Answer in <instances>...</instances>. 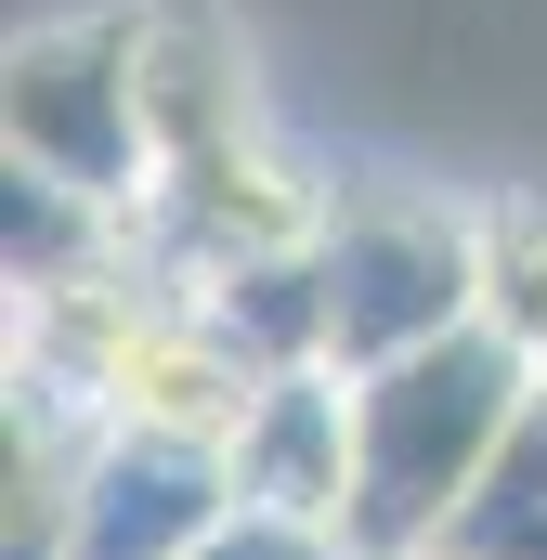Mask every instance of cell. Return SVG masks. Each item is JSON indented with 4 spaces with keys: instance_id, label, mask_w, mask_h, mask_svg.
<instances>
[{
    "instance_id": "1",
    "label": "cell",
    "mask_w": 547,
    "mask_h": 560,
    "mask_svg": "<svg viewBox=\"0 0 547 560\" xmlns=\"http://www.w3.org/2000/svg\"><path fill=\"white\" fill-rule=\"evenodd\" d=\"M522 418H535V378L482 326L352 378V509H339V548L352 560H443Z\"/></svg>"
},
{
    "instance_id": "2",
    "label": "cell",
    "mask_w": 547,
    "mask_h": 560,
    "mask_svg": "<svg viewBox=\"0 0 547 560\" xmlns=\"http://www.w3.org/2000/svg\"><path fill=\"white\" fill-rule=\"evenodd\" d=\"M313 275H326V365L379 378L482 326V209H443L405 183H339L313 222Z\"/></svg>"
},
{
    "instance_id": "3",
    "label": "cell",
    "mask_w": 547,
    "mask_h": 560,
    "mask_svg": "<svg viewBox=\"0 0 547 560\" xmlns=\"http://www.w3.org/2000/svg\"><path fill=\"white\" fill-rule=\"evenodd\" d=\"M0 131L13 170L131 222L156 209V118H143V13H66V26H26L13 39V79H0Z\"/></svg>"
},
{
    "instance_id": "4",
    "label": "cell",
    "mask_w": 547,
    "mask_h": 560,
    "mask_svg": "<svg viewBox=\"0 0 547 560\" xmlns=\"http://www.w3.org/2000/svg\"><path fill=\"white\" fill-rule=\"evenodd\" d=\"M235 456L222 443H156V430H105L66 469V560H196L235 522Z\"/></svg>"
},
{
    "instance_id": "5",
    "label": "cell",
    "mask_w": 547,
    "mask_h": 560,
    "mask_svg": "<svg viewBox=\"0 0 547 560\" xmlns=\"http://www.w3.org/2000/svg\"><path fill=\"white\" fill-rule=\"evenodd\" d=\"M235 495L339 535V509H352V378H339V365L261 378V405L235 430Z\"/></svg>"
},
{
    "instance_id": "6",
    "label": "cell",
    "mask_w": 547,
    "mask_h": 560,
    "mask_svg": "<svg viewBox=\"0 0 547 560\" xmlns=\"http://www.w3.org/2000/svg\"><path fill=\"white\" fill-rule=\"evenodd\" d=\"M482 339L547 392V209L535 196L482 209Z\"/></svg>"
},
{
    "instance_id": "7",
    "label": "cell",
    "mask_w": 547,
    "mask_h": 560,
    "mask_svg": "<svg viewBox=\"0 0 547 560\" xmlns=\"http://www.w3.org/2000/svg\"><path fill=\"white\" fill-rule=\"evenodd\" d=\"M443 560H547V392H535V418L509 430L496 482L469 495V522H456Z\"/></svg>"
},
{
    "instance_id": "8",
    "label": "cell",
    "mask_w": 547,
    "mask_h": 560,
    "mask_svg": "<svg viewBox=\"0 0 547 560\" xmlns=\"http://www.w3.org/2000/svg\"><path fill=\"white\" fill-rule=\"evenodd\" d=\"M196 560H352V548H339L326 522H287V509H235V522H222V535H209Z\"/></svg>"
}]
</instances>
